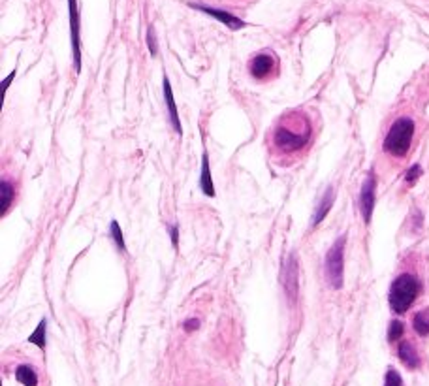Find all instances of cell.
<instances>
[{"label": "cell", "mask_w": 429, "mask_h": 386, "mask_svg": "<svg viewBox=\"0 0 429 386\" xmlns=\"http://www.w3.org/2000/svg\"><path fill=\"white\" fill-rule=\"evenodd\" d=\"M412 324H414V330H416V334L428 335L429 334V309H423V311L416 313V316H414Z\"/></svg>", "instance_id": "cell-16"}, {"label": "cell", "mask_w": 429, "mask_h": 386, "mask_svg": "<svg viewBox=\"0 0 429 386\" xmlns=\"http://www.w3.org/2000/svg\"><path fill=\"white\" fill-rule=\"evenodd\" d=\"M418 292H420V283L416 277H412L410 273H403L399 275L391 283L390 289V307L397 315H403L405 311H409V307L416 300Z\"/></svg>", "instance_id": "cell-2"}, {"label": "cell", "mask_w": 429, "mask_h": 386, "mask_svg": "<svg viewBox=\"0 0 429 386\" xmlns=\"http://www.w3.org/2000/svg\"><path fill=\"white\" fill-rule=\"evenodd\" d=\"M170 232H172V243L177 245V228H170Z\"/></svg>", "instance_id": "cell-25"}, {"label": "cell", "mask_w": 429, "mask_h": 386, "mask_svg": "<svg viewBox=\"0 0 429 386\" xmlns=\"http://www.w3.org/2000/svg\"><path fill=\"white\" fill-rule=\"evenodd\" d=\"M422 175V168L418 166V164H414V166L410 168L409 172H407V183L409 185H412V183H416V179Z\"/></svg>", "instance_id": "cell-22"}, {"label": "cell", "mask_w": 429, "mask_h": 386, "mask_svg": "<svg viewBox=\"0 0 429 386\" xmlns=\"http://www.w3.org/2000/svg\"><path fill=\"white\" fill-rule=\"evenodd\" d=\"M345 236H341L326 255V277L333 289L343 287V268H345Z\"/></svg>", "instance_id": "cell-4"}, {"label": "cell", "mask_w": 429, "mask_h": 386, "mask_svg": "<svg viewBox=\"0 0 429 386\" xmlns=\"http://www.w3.org/2000/svg\"><path fill=\"white\" fill-rule=\"evenodd\" d=\"M375 188H377V179H375V175L369 174V177L364 181L362 194H359V209L364 215L365 225H369V220H371L373 207H375Z\"/></svg>", "instance_id": "cell-7"}, {"label": "cell", "mask_w": 429, "mask_h": 386, "mask_svg": "<svg viewBox=\"0 0 429 386\" xmlns=\"http://www.w3.org/2000/svg\"><path fill=\"white\" fill-rule=\"evenodd\" d=\"M282 283H284V290L290 300H296L298 296V262L294 257H290L286 262V268L282 273Z\"/></svg>", "instance_id": "cell-9"}, {"label": "cell", "mask_w": 429, "mask_h": 386, "mask_svg": "<svg viewBox=\"0 0 429 386\" xmlns=\"http://www.w3.org/2000/svg\"><path fill=\"white\" fill-rule=\"evenodd\" d=\"M309 140H311V122L307 117L298 111L281 117V121L277 122L273 134H271L273 151L284 156L298 153L300 149L307 145Z\"/></svg>", "instance_id": "cell-1"}, {"label": "cell", "mask_w": 429, "mask_h": 386, "mask_svg": "<svg viewBox=\"0 0 429 386\" xmlns=\"http://www.w3.org/2000/svg\"><path fill=\"white\" fill-rule=\"evenodd\" d=\"M191 6L200 10V12L207 13V15H211V17H215V19L220 21V23H225L226 26H230L232 31H237V29H243L245 26V21H241L239 17H236V15H232V13L222 12V10H215V8L209 6H200V4H191Z\"/></svg>", "instance_id": "cell-8"}, {"label": "cell", "mask_w": 429, "mask_h": 386, "mask_svg": "<svg viewBox=\"0 0 429 386\" xmlns=\"http://www.w3.org/2000/svg\"><path fill=\"white\" fill-rule=\"evenodd\" d=\"M147 45H149V53L154 57L159 49H156V36H154L153 26H149V31H147Z\"/></svg>", "instance_id": "cell-20"}, {"label": "cell", "mask_w": 429, "mask_h": 386, "mask_svg": "<svg viewBox=\"0 0 429 386\" xmlns=\"http://www.w3.org/2000/svg\"><path fill=\"white\" fill-rule=\"evenodd\" d=\"M385 386H401V377L397 373L396 369H390L386 373V385Z\"/></svg>", "instance_id": "cell-21"}, {"label": "cell", "mask_w": 429, "mask_h": 386, "mask_svg": "<svg viewBox=\"0 0 429 386\" xmlns=\"http://www.w3.org/2000/svg\"><path fill=\"white\" fill-rule=\"evenodd\" d=\"M45 326H47V322L42 321L38 324L36 332H34L31 337H29V341L34 343V345H36V347H40V348H44V345H45Z\"/></svg>", "instance_id": "cell-17"}, {"label": "cell", "mask_w": 429, "mask_h": 386, "mask_svg": "<svg viewBox=\"0 0 429 386\" xmlns=\"http://www.w3.org/2000/svg\"><path fill=\"white\" fill-rule=\"evenodd\" d=\"M70 6V33H72V51H74V68L79 74L81 72V23H79V8L77 0H68Z\"/></svg>", "instance_id": "cell-5"}, {"label": "cell", "mask_w": 429, "mask_h": 386, "mask_svg": "<svg viewBox=\"0 0 429 386\" xmlns=\"http://www.w3.org/2000/svg\"><path fill=\"white\" fill-rule=\"evenodd\" d=\"M403 330H405L403 322L394 321L390 324V328H388V339H390V341H397V339L403 335Z\"/></svg>", "instance_id": "cell-19"}, {"label": "cell", "mask_w": 429, "mask_h": 386, "mask_svg": "<svg viewBox=\"0 0 429 386\" xmlns=\"http://www.w3.org/2000/svg\"><path fill=\"white\" fill-rule=\"evenodd\" d=\"M412 136H414V121L409 117L397 119L391 124V129L388 130V136L385 140V151L390 153L391 156H405L409 153Z\"/></svg>", "instance_id": "cell-3"}, {"label": "cell", "mask_w": 429, "mask_h": 386, "mask_svg": "<svg viewBox=\"0 0 429 386\" xmlns=\"http://www.w3.org/2000/svg\"><path fill=\"white\" fill-rule=\"evenodd\" d=\"M15 377H17V380H19L23 386H36V385H38V377H36V373H34L33 367L19 366V367H17V371H15Z\"/></svg>", "instance_id": "cell-15"}, {"label": "cell", "mask_w": 429, "mask_h": 386, "mask_svg": "<svg viewBox=\"0 0 429 386\" xmlns=\"http://www.w3.org/2000/svg\"><path fill=\"white\" fill-rule=\"evenodd\" d=\"M164 98H166V106L168 110H170V121H172L173 129H175L177 134H181L183 129H181L179 113H177V106H175V98H173L172 85H170V79H168V77H164Z\"/></svg>", "instance_id": "cell-10"}, {"label": "cell", "mask_w": 429, "mask_h": 386, "mask_svg": "<svg viewBox=\"0 0 429 386\" xmlns=\"http://www.w3.org/2000/svg\"><path fill=\"white\" fill-rule=\"evenodd\" d=\"M200 187H202L205 196H211V198L215 196V185H213V179H211V170H209V156H207V153H204V159H202Z\"/></svg>", "instance_id": "cell-12"}, {"label": "cell", "mask_w": 429, "mask_h": 386, "mask_svg": "<svg viewBox=\"0 0 429 386\" xmlns=\"http://www.w3.org/2000/svg\"><path fill=\"white\" fill-rule=\"evenodd\" d=\"M399 358L407 367H418L420 360H418V354L414 347L410 343H401L399 345Z\"/></svg>", "instance_id": "cell-13"}, {"label": "cell", "mask_w": 429, "mask_h": 386, "mask_svg": "<svg viewBox=\"0 0 429 386\" xmlns=\"http://www.w3.org/2000/svg\"><path fill=\"white\" fill-rule=\"evenodd\" d=\"M111 238H113V241H115V245L119 247V251H127V245H124V239H122V232H121V226H119V223L117 220H113L111 223Z\"/></svg>", "instance_id": "cell-18"}, {"label": "cell", "mask_w": 429, "mask_h": 386, "mask_svg": "<svg viewBox=\"0 0 429 386\" xmlns=\"http://www.w3.org/2000/svg\"><path fill=\"white\" fill-rule=\"evenodd\" d=\"M12 198H13V187L6 179H2L0 181V213H2V215H6L8 207L12 204Z\"/></svg>", "instance_id": "cell-14"}, {"label": "cell", "mask_w": 429, "mask_h": 386, "mask_svg": "<svg viewBox=\"0 0 429 386\" xmlns=\"http://www.w3.org/2000/svg\"><path fill=\"white\" fill-rule=\"evenodd\" d=\"M333 200H335V193H333L332 187H327V191L324 193L322 200L318 202V206H316V211H314V217H313V226L321 225L322 220H324V217L327 215V211L332 209Z\"/></svg>", "instance_id": "cell-11"}, {"label": "cell", "mask_w": 429, "mask_h": 386, "mask_svg": "<svg viewBox=\"0 0 429 386\" xmlns=\"http://www.w3.org/2000/svg\"><path fill=\"white\" fill-rule=\"evenodd\" d=\"M277 68V58L271 51H262L252 57V61L249 63L250 76L257 77V79H266V77L275 72Z\"/></svg>", "instance_id": "cell-6"}, {"label": "cell", "mask_w": 429, "mask_h": 386, "mask_svg": "<svg viewBox=\"0 0 429 386\" xmlns=\"http://www.w3.org/2000/svg\"><path fill=\"white\" fill-rule=\"evenodd\" d=\"M13 77H15V72H12V74H10V76H8L6 79H4V83H2V87H4V90H8V85L12 83Z\"/></svg>", "instance_id": "cell-24"}, {"label": "cell", "mask_w": 429, "mask_h": 386, "mask_svg": "<svg viewBox=\"0 0 429 386\" xmlns=\"http://www.w3.org/2000/svg\"><path fill=\"white\" fill-rule=\"evenodd\" d=\"M200 326V321L198 319H191V321L185 322V328L186 332H191V330H196Z\"/></svg>", "instance_id": "cell-23"}]
</instances>
